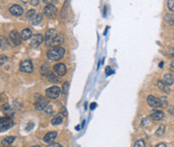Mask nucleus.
Returning <instances> with one entry per match:
<instances>
[{
    "instance_id": "1",
    "label": "nucleus",
    "mask_w": 174,
    "mask_h": 147,
    "mask_svg": "<svg viewBox=\"0 0 174 147\" xmlns=\"http://www.w3.org/2000/svg\"><path fill=\"white\" fill-rule=\"evenodd\" d=\"M47 58L50 61H58V60L62 59L63 56L65 55V49L63 47H54L50 50L47 51Z\"/></svg>"
},
{
    "instance_id": "2",
    "label": "nucleus",
    "mask_w": 174,
    "mask_h": 147,
    "mask_svg": "<svg viewBox=\"0 0 174 147\" xmlns=\"http://www.w3.org/2000/svg\"><path fill=\"white\" fill-rule=\"evenodd\" d=\"M14 122L10 117H3L0 119V132H3V131H6L10 129L12 127Z\"/></svg>"
},
{
    "instance_id": "3",
    "label": "nucleus",
    "mask_w": 174,
    "mask_h": 147,
    "mask_svg": "<svg viewBox=\"0 0 174 147\" xmlns=\"http://www.w3.org/2000/svg\"><path fill=\"white\" fill-rule=\"evenodd\" d=\"M49 105V100H47V98L44 97H39L37 100L34 103V107L37 111H44Z\"/></svg>"
},
{
    "instance_id": "4",
    "label": "nucleus",
    "mask_w": 174,
    "mask_h": 147,
    "mask_svg": "<svg viewBox=\"0 0 174 147\" xmlns=\"http://www.w3.org/2000/svg\"><path fill=\"white\" fill-rule=\"evenodd\" d=\"M45 94L50 99H56L60 95V88L58 86H51L46 89Z\"/></svg>"
},
{
    "instance_id": "5",
    "label": "nucleus",
    "mask_w": 174,
    "mask_h": 147,
    "mask_svg": "<svg viewBox=\"0 0 174 147\" xmlns=\"http://www.w3.org/2000/svg\"><path fill=\"white\" fill-rule=\"evenodd\" d=\"M19 68L21 71L24 73H31L33 71V64H32V62H31V60L25 59L20 62Z\"/></svg>"
},
{
    "instance_id": "6",
    "label": "nucleus",
    "mask_w": 174,
    "mask_h": 147,
    "mask_svg": "<svg viewBox=\"0 0 174 147\" xmlns=\"http://www.w3.org/2000/svg\"><path fill=\"white\" fill-rule=\"evenodd\" d=\"M43 12L47 17L53 18V17L56 16V14H57V8H56V6H54L53 4H48L47 6L44 7Z\"/></svg>"
},
{
    "instance_id": "7",
    "label": "nucleus",
    "mask_w": 174,
    "mask_h": 147,
    "mask_svg": "<svg viewBox=\"0 0 174 147\" xmlns=\"http://www.w3.org/2000/svg\"><path fill=\"white\" fill-rule=\"evenodd\" d=\"M42 42H43V35H42L41 33H38V34H36V35L32 36L31 42H30V47H32V48L38 47L39 45H41Z\"/></svg>"
},
{
    "instance_id": "8",
    "label": "nucleus",
    "mask_w": 174,
    "mask_h": 147,
    "mask_svg": "<svg viewBox=\"0 0 174 147\" xmlns=\"http://www.w3.org/2000/svg\"><path fill=\"white\" fill-rule=\"evenodd\" d=\"M53 70L59 76H64L67 72V67L63 63H57V64H55L53 66Z\"/></svg>"
},
{
    "instance_id": "9",
    "label": "nucleus",
    "mask_w": 174,
    "mask_h": 147,
    "mask_svg": "<svg viewBox=\"0 0 174 147\" xmlns=\"http://www.w3.org/2000/svg\"><path fill=\"white\" fill-rule=\"evenodd\" d=\"M58 132L57 131H50V132H47L43 137V141L46 144H51L54 142V140L57 138Z\"/></svg>"
},
{
    "instance_id": "10",
    "label": "nucleus",
    "mask_w": 174,
    "mask_h": 147,
    "mask_svg": "<svg viewBox=\"0 0 174 147\" xmlns=\"http://www.w3.org/2000/svg\"><path fill=\"white\" fill-rule=\"evenodd\" d=\"M62 42H63V36L61 34H58V35H55V37L52 38L51 40L47 43V45L54 48V47H59L60 44H62Z\"/></svg>"
},
{
    "instance_id": "11",
    "label": "nucleus",
    "mask_w": 174,
    "mask_h": 147,
    "mask_svg": "<svg viewBox=\"0 0 174 147\" xmlns=\"http://www.w3.org/2000/svg\"><path fill=\"white\" fill-rule=\"evenodd\" d=\"M9 38L14 45H19V44H21V41H22V38H21L20 34L18 33L16 30H12L11 32H10Z\"/></svg>"
},
{
    "instance_id": "12",
    "label": "nucleus",
    "mask_w": 174,
    "mask_h": 147,
    "mask_svg": "<svg viewBox=\"0 0 174 147\" xmlns=\"http://www.w3.org/2000/svg\"><path fill=\"white\" fill-rule=\"evenodd\" d=\"M9 12L11 13L12 15H14V16H20V15L23 14L24 10H23V8L20 6V5L13 4L9 7Z\"/></svg>"
},
{
    "instance_id": "13",
    "label": "nucleus",
    "mask_w": 174,
    "mask_h": 147,
    "mask_svg": "<svg viewBox=\"0 0 174 147\" xmlns=\"http://www.w3.org/2000/svg\"><path fill=\"white\" fill-rule=\"evenodd\" d=\"M146 101L148 103L149 106L154 107V108H157V107H160V102H159V98H156L153 95H149L147 96Z\"/></svg>"
},
{
    "instance_id": "14",
    "label": "nucleus",
    "mask_w": 174,
    "mask_h": 147,
    "mask_svg": "<svg viewBox=\"0 0 174 147\" xmlns=\"http://www.w3.org/2000/svg\"><path fill=\"white\" fill-rule=\"evenodd\" d=\"M150 117L152 118L155 121H160L164 118V113L161 110H153V111L150 113Z\"/></svg>"
},
{
    "instance_id": "15",
    "label": "nucleus",
    "mask_w": 174,
    "mask_h": 147,
    "mask_svg": "<svg viewBox=\"0 0 174 147\" xmlns=\"http://www.w3.org/2000/svg\"><path fill=\"white\" fill-rule=\"evenodd\" d=\"M163 82L166 85L171 86L174 83V74H172V73H166L164 77H163Z\"/></svg>"
},
{
    "instance_id": "16",
    "label": "nucleus",
    "mask_w": 174,
    "mask_h": 147,
    "mask_svg": "<svg viewBox=\"0 0 174 147\" xmlns=\"http://www.w3.org/2000/svg\"><path fill=\"white\" fill-rule=\"evenodd\" d=\"M20 36L23 40H28V39H30L33 36L32 31H31L30 29H28V28H25V29H23L22 31H21Z\"/></svg>"
},
{
    "instance_id": "17",
    "label": "nucleus",
    "mask_w": 174,
    "mask_h": 147,
    "mask_svg": "<svg viewBox=\"0 0 174 147\" xmlns=\"http://www.w3.org/2000/svg\"><path fill=\"white\" fill-rule=\"evenodd\" d=\"M63 119H64V115L62 113H58L56 116L53 117V119L51 120V124L52 125H59L63 122Z\"/></svg>"
},
{
    "instance_id": "18",
    "label": "nucleus",
    "mask_w": 174,
    "mask_h": 147,
    "mask_svg": "<svg viewBox=\"0 0 174 147\" xmlns=\"http://www.w3.org/2000/svg\"><path fill=\"white\" fill-rule=\"evenodd\" d=\"M55 35H56V29L51 28V29L47 30L46 34H45V41H46V43H48V42L51 40L52 38H54Z\"/></svg>"
},
{
    "instance_id": "19",
    "label": "nucleus",
    "mask_w": 174,
    "mask_h": 147,
    "mask_svg": "<svg viewBox=\"0 0 174 147\" xmlns=\"http://www.w3.org/2000/svg\"><path fill=\"white\" fill-rule=\"evenodd\" d=\"M157 87L160 89L161 91H163V92H165V93H169L170 92V88H169V86L168 85H166V84L163 82L162 80H158L157 81Z\"/></svg>"
},
{
    "instance_id": "20",
    "label": "nucleus",
    "mask_w": 174,
    "mask_h": 147,
    "mask_svg": "<svg viewBox=\"0 0 174 147\" xmlns=\"http://www.w3.org/2000/svg\"><path fill=\"white\" fill-rule=\"evenodd\" d=\"M14 140H15L14 136H7V137H5L3 140L1 141V144H2V146L7 147V146L11 145V144L14 142Z\"/></svg>"
},
{
    "instance_id": "21",
    "label": "nucleus",
    "mask_w": 174,
    "mask_h": 147,
    "mask_svg": "<svg viewBox=\"0 0 174 147\" xmlns=\"http://www.w3.org/2000/svg\"><path fill=\"white\" fill-rule=\"evenodd\" d=\"M46 78H47V80L50 81V82H53V83H58V82H59V79H58V77L54 74V73H52V72L47 73V74H46Z\"/></svg>"
},
{
    "instance_id": "22",
    "label": "nucleus",
    "mask_w": 174,
    "mask_h": 147,
    "mask_svg": "<svg viewBox=\"0 0 174 147\" xmlns=\"http://www.w3.org/2000/svg\"><path fill=\"white\" fill-rule=\"evenodd\" d=\"M42 19H43V15L41 14V13H39V14H36L35 16H34V18L32 19V25H38L41 23Z\"/></svg>"
},
{
    "instance_id": "23",
    "label": "nucleus",
    "mask_w": 174,
    "mask_h": 147,
    "mask_svg": "<svg viewBox=\"0 0 174 147\" xmlns=\"http://www.w3.org/2000/svg\"><path fill=\"white\" fill-rule=\"evenodd\" d=\"M164 20L168 23V24L174 26V14H165Z\"/></svg>"
},
{
    "instance_id": "24",
    "label": "nucleus",
    "mask_w": 174,
    "mask_h": 147,
    "mask_svg": "<svg viewBox=\"0 0 174 147\" xmlns=\"http://www.w3.org/2000/svg\"><path fill=\"white\" fill-rule=\"evenodd\" d=\"M2 110H3V112L6 115H11L13 113L12 108L10 107V105H8V104H4L3 107H2Z\"/></svg>"
},
{
    "instance_id": "25",
    "label": "nucleus",
    "mask_w": 174,
    "mask_h": 147,
    "mask_svg": "<svg viewBox=\"0 0 174 147\" xmlns=\"http://www.w3.org/2000/svg\"><path fill=\"white\" fill-rule=\"evenodd\" d=\"M159 102H160V107H162V108H167L168 106V101H167V98H166L165 96H161L159 98Z\"/></svg>"
},
{
    "instance_id": "26",
    "label": "nucleus",
    "mask_w": 174,
    "mask_h": 147,
    "mask_svg": "<svg viewBox=\"0 0 174 147\" xmlns=\"http://www.w3.org/2000/svg\"><path fill=\"white\" fill-rule=\"evenodd\" d=\"M151 124H152V123L148 119V118H143V119H142V121H141V126H142V127H147V126H150Z\"/></svg>"
},
{
    "instance_id": "27",
    "label": "nucleus",
    "mask_w": 174,
    "mask_h": 147,
    "mask_svg": "<svg viewBox=\"0 0 174 147\" xmlns=\"http://www.w3.org/2000/svg\"><path fill=\"white\" fill-rule=\"evenodd\" d=\"M133 147H145V141L143 139H138V140L134 143Z\"/></svg>"
},
{
    "instance_id": "28",
    "label": "nucleus",
    "mask_w": 174,
    "mask_h": 147,
    "mask_svg": "<svg viewBox=\"0 0 174 147\" xmlns=\"http://www.w3.org/2000/svg\"><path fill=\"white\" fill-rule=\"evenodd\" d=\"M164 132H165V126L164 125H161L159 128L157 129L156 131V135L157 136H162L163 134H164Z\"/></svg>"
},
{
    "instance_id": "29",
    "label": "nucleus",
    "mask_w": 174,
    "mask_h": 147,
    "mask_svg": "<svg viewBox=\"0 0 174 147\" xmlns=\"http://www.w3.org/2000/svg\"><path fill=\"white\" fill-rule=\"evenodd\" d=\"M68 88H69V83L68 82H64L62 85V92L64 95H66L67 92H68Z\"/></svg>"
},
{
    "instance_id": "30",
    "label": "nucleus",
    "mask_w": 174,
    "mask_h": 147,
    "mask_svg": "<svg viewBox=\"0 0 174 147\" xmlns=\"http://www.w3.org/2000/svg\"><path fill=\"white\" fill-rule=\"evenodd\" d=\"M167 7L170 11L174 12V0H168L167 1Z\"/></svg>"
},
{
    "instance_id": "31",
    "label": "nucleus",
    "mask_w": 174,
    "mask_h": 147,
    "mask_svg": "<svg viewBox=\"0 0 174 147\" xmlns=\"http://www.w3.org/2000/svg\"><path fill=\"white\" fill-rule=\"evenodd\" d=\"M7 61H8V57L5 56V55L0 54V66H1V65H3L4 63H6Z\"/></svg>"
},
{
    "instance_id": "32",
    "label": "nucleus",
    "mask_w": 174,
    "mask_h": 147,
    "mask_svg": "<svg viewBox=\"0 0 174 147\" xmlns=\"http://www.w3.org/2000/svg\"><path fill=\"white\" fill-rule=\"evenodd\" d=\"M35 16V10H29V11L26 13V18H28V19H31V18H34Z\"/></svg>"
},
{
    "instance_id": "33",
    "label": "nucleus",
    "mask_w": 174,
    "mask_h": 147,
    "mask_svg": "<svg viewBox=\"0 0 174 147\" xmlns=\"http://www.w3.org/2000/svg\"><path fill=\"white\" fill-rule=\"evenodd\" d=\"M167 53L169 56H171L172 58H174V48H169L168 49V51H167Z\"/></svg>"
},
{
    "instance_id": "34",
    "label": "nucleus",
    "mask_w": 174,
    "mask_h": 147,
    "mask_svg": "<svg viewBox=\"0 0 174 147\" xmlns=\"http://www.w3.org/2000/svg\"><path fill=\"white\" fill-rule=\"evenodd\" d=\"M105 73H106V75H110L112 73V69L109 66H107L105 68Z\"/></svg>"
},
{
    "instance_id": "35",
    "label": "nucleus",
    "mask_w": 174,
    "mask_h": 147,
    "mask_svg": "<svg viewBox=\"0 0 174 147\" xmlns=\"http://www.w3.org/2000/svg\"><path fill=\"white\" fill-rule=\"evenodd\" d=\"M47 147H62L61 146V144H59V143H56V142H53V143H51V144H49Z\"/></svg>"
},
{
    "instance_id": "36",
    "label": "nucleus",
    "mask_w": 174,
    "mask_h": 147,
    "mask_svg": "<svg viewBox=\"0 0 174 147\" xmlns=\"http://www.w3.org/2000/svg\"><path fill=\"white\" fill-rule=\"evenodd\" d=\"M51 112H52V107L51 106H48L47 108L45 109V113L47 115H49V114H51Z\"/></svg>"
},
{
    "instance_id": "37",
    "label": "nucleus",
    "mask_w": 174,
    "mask_h": 147,
    "mask_svg": "<svg viewBox=\"0 0 174 147\" xmlns=\"http://www.w3.org/2000/svg\"><path fill=\"white\" fill-rule=\"evenodd\" d=\"M30 4L33 5V6H37V5L39 4V0H31Z\"/></svg>"
},
{
    "instance_id": "38",
    "label": "nucleus",
    "mask_w": 174,
    "mask_h": 147,
    "mask_svg": "<svg viewBox=\"0 0 174 147\" xmlns=\"http://www.w3.org/2000/svg\"><path fill=\"white\" fill-rule=\"evenodd\" d=\"M169 113L172 115V116H174V106H171L169 108Z\"/></svg>"
},
{
    "instance_id": "39",
    "label": "nucleus",
    "mask_w": 174,
    "mask_h": 147,
    "mask_svg": "<svg viewBox=\"0 0 174 147\" xmlns=\"http://www.w3.org/2000/svg\"><path fill=\"white\" fill-rule=\"evenodd\" d=\"M170 69L172 70V71H174V60H172L170 63Z\"/></svg>"
},
{
    "instance_id": "40",
    "label": "nucleus",
    "mask_w": 174,
    "mask_h": 147,
    "mask_svg": "<svg viewBox=\"0 0 174 147\" xmlns=\"http://www.w3.org/2000/svg\"><path fill=\"white\" fill-rule=\"evenodd\" d=\"M155 147H167V146H166L165 143H159V144H157Z\"/></svg>"
},
{
    "instance_id": "41",
    "label": "nucleus",
    "mask_w": 174,
    "mask_h": 147,
    "mask_svg": "<svg viewBox=\"0 0 174 147\" xmlns=\"http://www.w3.org/2000/svg\"><path fill=\"white\" fill-rule=\"evenodd\" d=\"M97 106V105H96V103H94V102H93V103H91V105H90V108L92 109V110H93V109H95V107Z\"/></svg>"
},
{
    "instance_id": "42",
    "label": "nucleus",
    "mask_w": 174,
    "mask_h": 147,
    "mask_svg": "<svg viewBox=\"0 0 174 147\" xmlns=\"http://www.w3.org/2000/svg\"><path fill=\"white\" fill-rule=\"evenodd\" d=\"M62 112H64V116H66V115H67V111H66V109L63 108V109H62Z\"/></svg>"
},
{
    "instance_id": "43",
    "label": "nucleus",
    "mask_w": 174,
    "mask_h": 147,
    "mask_svg": "<svg viewBox=\"0 0 174 147\" xmlns=\"http://www.w3.org/2000/svg\"><path fill=\"white\" fill-rule=\"evenodd\" d=\"M32 147H41L40 145H34V146H32Z\"/></svg>"
},
{
    "instance_id": "44",
    "label": "nucleus",
    "mask_w": 174,
    "mask_h": 147,
    "mask_svg": "<svg viewBox=\"0 0 174 147\" xmlns=\"http://www.w3.org/2000/svg\"><path fill=\"white\" fill-rule=\"evenodd\" d=\"M0 102H1V96H0Z\"/></svg>"
},
{
    "instance_id": "45",
    "label": "nucleus",
    "mask_w": 174,
    "mask_h": 147,
    "mask_svg": "<svg viewBox=\"0 0 174 147\" xmlns=\"http://www.w3.org/2000/svg\"><path fill=\"white\" fill-rule=\"evenodd\" d=\"M0 119H1V117H0Z\"/></svg>"
},
{
    "instance_id": "46",
    "label": "nucleus",
    "mask_w": 174,
    "mask_h": 147,
    "mask_svg": "<svg viewBox=\"0 0 174 147\" xmlns=\"http://www.w3.org/2000/svg\"><path fill=\"white\" fill-rule=\"evenodd\" d=\"M0 46H1V44H0Z\"/></svg>"
}]
</instances>
